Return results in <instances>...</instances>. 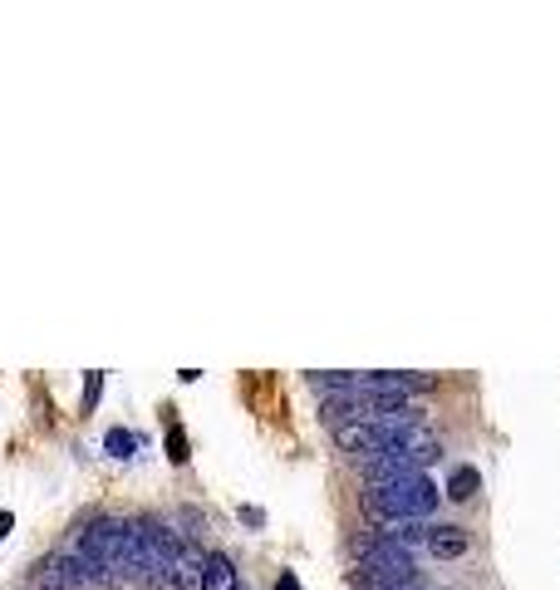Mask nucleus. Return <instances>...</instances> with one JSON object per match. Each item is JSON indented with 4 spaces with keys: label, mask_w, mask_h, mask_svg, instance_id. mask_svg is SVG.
I'll return each mask as SVG.
<instances>
[{
    "label": "nucleus",
    "mask_w": 560,
    "mask_h": 590,
    "mask_svg": "<svg viewBox=\"0 0 560 590\" xmlns=\"http://www.w3.org/2000/svg\"><path fill=\"white\" fill-rule=\"evenodd\" d=\"M99 394H104V374H89V379H84V404H79V409L94 413L99 409Z\"/></svg>",
    "instance_id": "obj_9"
},
{
    "label": "nucleus",
    "mask_w": 560,
    "mask_h": 590,
    "mask_svg": "<svg viewBox=\"0 0 560 590\" xmlns=\"http://www.w3.org/2000/svg\"><path fill=\"white\" fill-rule=\"evenodd\" d=\"M10 527H15V512H0V541L10 536Z\"/></svg>",
    "instance_id": "obj_13"
},
{
    "label": "nucleus",
    "mask_w": 560,
    "mask_h": 590,
    "mask_svg": "<svg viewBox=\"0 0 560 590\" xmlns=\"http://www.w3.org/2000/svg\"><path fill=\"white\" fill-rule=\"evenodd\" d=\"M335 443H339V453L374 458V453H384V448H389V433H384V428H374V423H344V428H335Z\"/></svg>",
    "instance_id": "obj_4"
},
{
    "label": "nucleus",
    "mask_w": 560,
    "mask_h": 590,
    "mask_svg": "<svg viewBox=\"0 0 560 590\" xmlns=\"http://www.w3.org/2000/svg\"><path fill=\"white\" fill-rule=\"evenodd\" d=\"M467 531L462 527H433L428 531V551L438 556V561H457V556H467Z\"/></svg>",
    "instance_id": "obj_6"
},
{
    "label": "nucleus",
    "mask_w": 560,
    "mask_h": 590,
    "mask_svg": "<svg viewBox=\"0 0 560 590\" xmlns=\"http://www.w3.org/2000/svg\"><path fill=\"white\" fill-rule=\"evenodd\" d=\"M168 458L172 463H187V433H182L177 423L168 428Z\"/></svg>",
    "instance_id": "obj_10"
},
{
    "label": "nucleus",
    "mask_w": 560,
    "mask_h": 590,
    "mask_svg": "<svg viewBox=\"0 0 560 590\" xmlns=\"http://www.w3.org/2000/svg\"><path fill=\"white\" fill-rule=\"evenodd\" d=\"M438 507V487L413 472V477H398V482H369L364 487V512L374 522H428Z\"/></svg>",
    "instance_id": "obj_1"
},
{
    "label": "nucleus",
    "mask_w": 560,
    "mask_h": 590,
    "mask_svg": "<svg viewBox=\"0 0 560 590\" xmlns=\"http://www.w3.org/2000/svg\"><path fill=\"white\" fill-rule=\"evenodd\" d=\"M138 448H143V438L133 428H109L104 433V453H113V458H133Z\"/></svg>",
    "instance_id": "obj_7"
},
{
    "label": "nucleus",
    "mask_w": 560,
    "mask_h": 590,
    "mask_svg": "<svg viewBox=\"0 0 560 590\" xmlns=\"http://www.w3.org/2000/svg\"><path fill=\"white\" fill-rule=\"evenodd\" d=\"M236 517H241V522H246V527H266V512H261V507H236Z\"/></svg>",
    "instance_id": "obj_11"
},
{
    "label": "nucleus",
    "mask_w": 560,
    "mask_h": 590,
    "mask_svg": "<svg viewBox=\"0 0 560 590\" xmlns=\"http://www.w3.org/2000/svg\"><path fill=\"white\" fill-rule=\"evenodd\" d=\"M202 590H241L236 586V566H231L226 551H207V561H202Z\"/></svg>",
    "instance_id": "obj_5"
},
{
    "label": "nucleus",
    "mask_w": 560,
    "mask_h": 590,
    "mask_svg": "<svg viewBox=\"0 0 560 590\" xmlns=\"http://www.w3.org/2000/svg\"><path fill=\"white\" fill-rule=\"evenodd\" d=\"M354 556H359V586H379V590L413 586V551H403L384 531L359 536V541H354Z\"/></svg>",
    "instance_id": "obj_2"
},
{
    "label": "nucleus",
    "mask_w": 560,
    "mask_h": 590,
    "mask_svg": "<svg viewBox=\"0 0 560 590\" xmlns=\"http://www.w3.org/2000/svg\"><path fill=\"white\" fill-rule=\"evenodd\" d=\"M276 590H300V581L290 576V571H280V581H276Z\"/></svg>",
    "instance_id": "obj_12"
},
{
    "label": "nucleus",
    "mask_w": 560,
    "mask_h": 590,
    "mask_svg": "<svg viewBox=\"0 0 560 590\" xmlns=\"http://www.w3.org/2000/svg\"><path fill=\"white\" fill-rule=\"evenodd\" d=\"M84 586H89V576L79 571V561L69 551H59V556L35 566V590H84Z\"/></svg>",
    "instance_id": "obj_3"
},
{
    "label": "nucleus",
    "mask_w": 560,
    "mask_h": 590,
    "mask_svg": "<svg viewBox=\"0 0 560 590\" xmlns=\"http://www.w3.org/2000/svg\"><path fill=\"white\" fill-rule=\"evenodd\" d=\"M477 487H482V472H477V468H457L448 477V497H452V502H467V497H477Z\"/></svg>",
    "instance_id": "obj_8"
}]
</instances>
